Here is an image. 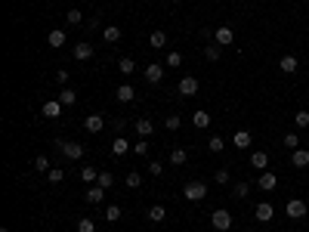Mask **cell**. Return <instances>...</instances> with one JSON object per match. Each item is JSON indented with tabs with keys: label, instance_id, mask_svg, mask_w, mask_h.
Returning <instances> with one entry per match:
<instances>
[{
	"label": "cell",
	"instance_id": "cell-1",
	"mask_svg": "<svg viewBox=\"0 0 309 232\" xmlns=\"http://www.w3.org/2000/svg\"><path fill=\"white\" fill-rule=\"evenodd\" d=\"M56 149H59L62 158H68V161L83 158V146H81V143H74V139H56Z\"/></svg>",
	"mask_w": 309,
	"mask_h": 232
},
{
	"label": "cell",
	"instance_id": "cell-18",
	"mask_svg": "<svg viewBox=\"0 0 309 232\" xmlns=\"http://www.w3.org/2000/svg\"><path fill=\"white\" fill-rule=\"evenodd\" d=\"M130 149H133V146H130V143H127V139H124V136H114V139H112V155H114V158H121V155H127Z\"/></svg>",
	"mask_w": 309,
	"mask_h": 232
},
{
	"label": "cell",
	"instance_id": "cell-43",
	"mask_svg": "<svg viewBox=\"0 0 309 232\" xmlns=\"http://www.w3.org/2000/svg\"><path fill=\"white\" fill-rule=\"evenodd\" d=\"M213 180H216V186H229V180H232V177H229V170L223 167V170H216V177H213Z\"/></svg>",
	"mask_w": 309,
	"mask_h": 232
},
{
	"label": "cell",
	"instance_id": "cell-36",
	"mask_svg": "<svg viewBox=\"0 0 309 232\" xmlns=\"http://www.w3.org/2000/svg\"><path fill=\"white\" fill-rule=\"evenodd\" d=\"M96 186H102V189H112V186H114V177H112L108 170H102V173H99V180H96Z\"/></svg>",
	"mask_w": 309,
	"mask_h": 232
},
{
	"label": "cell",
	"instance_id": "cell-24",
	"mask_svg": "<svg viewBox=\"0 0 309 232\" xmlns=\"http://www.w3.org/2000/svg\"><path fill=\"white\" fill-rule=\"evenodd\" d=\"M186 161H189V152H186V149H173V152H170V164H173V167H182Z\"/></svg>",
	"mask_w": 309,
	"mask_h": 232
},
{
	"label": "cell",
	"instance_id": "cell-15",
	"mask_svg": "<svg viewBox=\"0 0 309 232\" xmlns=\"http://www.w3.org/2000/svg\"><path fill=\"white\" fill-rule=\"evenodd\" d=\"M74 59H81V62L93 59V44H87V40H81V44H74Z\"/></svg>",
	"mask_w": 309,
	"mask_h": 232
},
{
	"label": "cell",
	"instance_id": "cell-32",
	"mask_svg": "<svg viewBox=\"0 0 309 232\" xmlns=\"http://www.w3.org/2000/svg\"><path fill=\"white\" fill-rule=\"evenodd\" d=\"M81 180H83V183H90V186H93L96 180H99V170H96V167H81Z\"/></svg>",
	"mask_w": 309,
	"mask_h": 232
},
{
	"label": "cell",
	"instance_id": "cell-7",
	"mask_svg": "<svg viewBox=\"0 0 309 232\" xmlns=\"http://www.w3.org/2000/svg\"><path fill=\"white\" fill-rule=\"evenodd\" d=\"M272 217H275V208H272L269 201H260V204L254 208V220H257V223H269Z\"/></svg>",
	"mask_w": 309,
	"mask_h": 232
},
{
	"label": "cell",
	"instance_id": "cell-33",
	"mask_svg": "<svg viewBox=\"0 0 309 232\" xmlns=\"http://www.w3.org/2000/svg\"><path fill=\"white\" fill-rule=\"evenodd\" d=\"M47 180H49L53 186H59L62 180H65V170H62V167H49V170H47Z\"/></svg>",
	"mask_w": 309,
	"mask_h": 232
},
{
	"label": "cell",
	"instance_id": "cell-41",
	"mask_svg": "<svg viewBox=\"0 0 309 232\" xmlns=\"http://www.w3.org/2000/svg\"><path fill=\"white\" fill-rule=\"evenodd\" d=\"M281 143H285L291 152H294V149H300V136H297V133H285V139H281Z\"/></svg>",
	"mask_w": 309,
	"mask_h": 232
},
{
	"label": "cell",
	"instance_id": "cell-44",
	"mask_svg": "<svg viewBox=\"0 0 309 232\" xmlns=\"http://www.w3.org/2000/svg\"><path fill=\"white\" fill-rule=\"evenodd\" d=\"M148 173H152V177H161V173H164V164H161V161H148Z\"/></svg>",
	"mask_w": 309,
	"mask_h": 232
},
{
	"label": "cell",
	"instance_id": "cell-29",
	"mask_svg": "<svg viewBox=\"0 0 309 232\" xmlns=\"http://www.w3.org/2000/svg\"><path fill=\"white\" fill-rule=\"evenodd\" d=\"M220 56H223V47H220V44H207V47H204V59L216 62V59H220Z\"/></svg>",
	"mask_w": 309,
	"mask_h": 232
},
{
	"label": "cell",
	"instance_id": "cell-21",
	"mask_svg": "<svg viewBox=\"0 0 309 232\" xmlns=\"http://www.w3.org/2000/svg\"><path fill=\"white\" fill-rule=\"evenodd\" d=\"M146 217L152 220V223H164V220H167V208H164V204H152Z\"/></svg>",
	"mask_w": 309,
	"mask_h": 232
},
{
	"label": "cell",
	"instance_id": "cell-14",
	"mask_svg": "<svg viewBox=\"0 0 309 232\" xmlns=\"http://www.w3.org/2000/svg\"><path fill=\"white\" fill-rule=\"evenodd\" d=\"M257 186H260L263 192H272V189L278 186V177H275V173H269V170H263V173H260V180H257Z\"/></svg>",
	"mask_w": 309,
	"mask_h": 232
},
{
	"label": "cell",
	"instance_id": "cell-20",
	"mask_svg": "<svg viewBox=\"0 0 309 232\" xmlns=\"http://www.w3.org/2000/svg\"><path fill=\"white\" fill-rule=\"evenodd\" d=\"M114 96H118V102H133V99H136V90H133L130 84H121L118 90H114Z\"/></svg>",
	"mask_w": 309,
	"mask_h": 232
},
{
	"label": "cell",
	"instance_id": "cell-46",
	"mask_svg": "<svg viewBox=\"0 0 309 232\" xmlns=\"http://www.w3.org/2000/svg\"><path fill=\"white\" fill-rule=\"evenodd\" d=\"M179 124H182L179 115H170V118H167V130H179Z\"/></svg>",
	"mask_w": 309,
	"mask_h": 232
},
{
	"label": "cell",
	"instance_id": "cell-23",
	"mask_svg": "<svg viewBox=\"0 0 309 232\" xmlns=\"http://www.w3.org/2000/svg\"><path fill=\"white\" fill-rule=\"evenodd\" d=\"M148 47H152V50H164L167 47V34H164V31H152V34H148Z\"/></svg>",
	"mask_w": 309,
	"mask_h": 232
},
{
	"label": "cell",
	"instance_id": "cell-17",
	"mask_svg": "<svg viewBox=\"0 0 309 232\" xmlns=\"http://www.w3.org/2000/svg\"><path fill=\"white\" fill-rule=\"evenodd\" d=\"M278 68L285 71V74H294V71L300 68V59H297V56H291V53H288V56H281V59H278Z\"/></svg>",
	"mask_w": 309,
	"mask_h": 232
},
{
	"label": "cell",
	"instance_id": "cell-35",
	"mask_svg": "<svg viewBox=\"0 0 309 232\" xmlns=\"http://www.w3.org/2000/svg\"><path fill=\"white\" fill-rule=\"evenodd\" d=\"M232 195H235L238 201H241V198H247L250 195V183H235V186H232Z\"/></svg>",
	"mask_w": 309,
	"mask_h": 232
},
{
	"label": "cell",
	"instance_id": "cell-30",
	"mask_svg": "<svg viewBox=\"0 0 309 232\" xmlns=\"http://www.w3.org/2000/svg\"><path fill=\"white\" fill-rule=\"evenodd\" d=\"M124 183H127L130 189H139V186H143V173H139V170H130L127 177H124Z\"/></svg>",
	"mask_w": 309,
	"mask_h": 232
},
{
	"label": "cell",
	"instance_id": "cell-16",
	"mask_svg": "<svg viewBox=\"0 0 309 232\" xmlns=\"http://www.w3.org/2000/svg\"><path fill=\"white\" fill-rule=\"evenodd\" d=\"M65 40H68V37H65V31H62V28H53V31L47 34V44L53 47V50H62V47H65Z\"/></svg>",
	"mask_w": 309,
	"mask_h": 232
},
{
	"label": "cell",
	"instance_id": "cell-34",
	"mask_svg": "<svg viewBox=\"0 0 309 232\" xmlns=\"http://www.w3.org/2000/svg\"><path fill=\"white\" fill-rule=\"evenodd\" d=\"M121 217H124V214H121L118 204H108V208H105V220H108V223H118Z\"/></svg>",
	"mask_w": 309,
	"mask_h": 232
},
{
	"label": "cell",
	"instance_id": "cell-12",
	"mask_svg": "<svg viewBox=\"0 0 309 232\" xmlns=\"http://www.w3.org/2000/svg\"><path fill=\"white\" fill-rule=\"evenodd\" d=\"M161 78H164V65L161 62L146 65V81H148V84H161Z\"/></svg>",
	"mask_w": 309,
	"mask_h": 232
},
{
	"label": "cell",
	"instance_id": "cell-10",
	"mask_svg": "<svg viewBox=\"0 0 309 232\" xmlns=\"http://www.w3.org/2000/svg\"><path fill=\"white\" fill-rule=\"evenodd\" d=\"M250 143H254L250 130H235V136H232V146H235L238 152H244V149H250Z\"/></svg>",
	"mask_w": 309,
	"mask_h": 232
},
{
	"label": "cell",
	"instance_id": "cell-31",
	"mask_svg": "<svg viewBox=\"0 0 309 232\" xmlns=\"http://www.w3.org/2000/svg\"><path fill=\"white\" fill-rule=\"evenodd\" d=\"M118 71L121 74H133V71H136V62H133L130 56H124V59H118Z\"/></svg>",
	"mask_w": 309,
	"mask_h": 232
},
{
	"label": "cell",
	"instance_id": "cell-39",
	"mask_svg": "<svg viewBox=\"0 0 309 232\" xmlns=\"http://www.w3.org/2000/svg\"><path fill=\"white\" fill-rule=\"evenodd\" d=\"M49 167H53V164H49V158H47V155H37V158H34V170H40V173H44V170H49Z\"/></svg>",
	"mask_w": 309,
	"mask_h": 232
},
{
	"label": "cell",
	"instance_id": "cell-22",
	"mask_svg": "<svg viewBox=\"0 0 309 232\" xmlns=\"http://www.w3.org/2000/svg\"><path fill=\"white\" fill-rule=\"evenodd\" d=\"M59 115H62V102H59V99L44 102V118H59Z\"/></svg>",
	"mask_w": 309,
	"mask_h": 232
},
{
	"label": "cell",
	"instance_id": "cell-3",
	"mask_svg": "<svg viewBox=\"0 0 309 232\" xmlns=\"http://www.w3.org/2000/svg\"><path fill=\"white\" fill-rule=\"evenodd\" d=\"M211 226H213L216 232H229V229H232V214H229L226 208L213 211V214H211Z\"/></svg>",
	"mask_w": 309,
	"mask_h": 232
},
{
	"label": "cell",
	"instance_id": "cell-40",
	"mask_svg": "<svg viewBox=\"0 0 309 232\" xmlns=\"http://www.w3.org/2000/svg\"><path fill=\"white\" fill-rule=\"evenodd\" d=\"M294 124H297V127H309V112L300 109V112L294 115Z\"/></svg>",
	"mask_w": 309,
	"mask_h": 232
},
{
	"label": "cell",
	"instance_id": "cell-11",
	"mask_svg": "<svg viewBox=\"0 0 309 232\" xmlns=\"http://www.w3.org/2000/svg\"><path fill=\"white\" fill-rule=\"evenodd\" d=\"M102 127H105L102 115H87V118H83V130H87V133H99Z\"/></svg>",
	"mask_w": 309,
	"mask_h": 232
},
{
	"label": "cell",
	"instance_id": "cell-19",
	"mask_svg": "<svg viewBox=\"0 0 309 232\" xmlns=\"http://www.w3.org/2000/svg\"><path fill=\"white\" fill-rule=\"evenodd\" d=\"M309 164V152L306 149H294L291 152V167H306Z\"/></svg>",
	"mask_w": 309,
	"mask_h": 232
},
{
	"label": "cell",
	"instance_id": "cell-13",
	"mask_svg": "<svg viewBox=\"0 0 309 232\" xmlns=\"http://www.w3.org/2000/svg\"><path fill=\"white\" fill-rule=\"evenodd\" d=\"M250 167H257V170H266V167H269V152H263V149L250 152Z\"/></svg>",
	"mask_w": 309,
	"mask_h": 232
},
{
	"label": "cell",
	"instance_id": "cell-27",
	"mask_svg": "<svg viewBox=\"0 0 309 232\" xmlns=\"http://www.w3.org/2000/svg\"><path fill=\"white\" fill-rule=\"evenodd\" d=\"M102 37H105V44H118V40H121V28H118V25H108V28L102 31Z\"/></svg>",
	"mask_w": 309,
	"mask_h": 232
},
{
	"label": "cell",
	"instance_id": "cell-9",
	"mask_svg": "<svg viewBox=\"0 0 309 232\" xmlns=\"http://www.w3.org/2000/svg\"><path fill=\"white\" fill-rule=\"evenodd\" d=\"M133 127H136L139 139H148V136L155 133V124H152V118H136V121H133Z\"/></svg>",
	"mask_w": 309,
	"mask_h": 232
},
{
	"label": "cell",
	"instance_id": "cell-48",
	"mask_svg": "<svg viewBox=\"0 0 309 232\" xmlns=\"http://www.w3.org/2000/svg\"><path fill=\"white\" fill-rule=\"evenodd\" d=\"M0 232H10V229H6V226H3V229H0Z\"/></svg>",
	"mask_w": 309,
	"mask_h": 232
},
{
	"label": "cell",
	"instance_id": "cell-25",
	"mask_svg": "<svg viewBox=\"0 0 309 232\" xmlns=\"http://www.w3.org/2000/svg\"><path fill=\"white\" fill-rule=\"evenodd\" d=\"M192 124H195V127H207V124H211V115H207L204 109H198V112H192Z\"/></svg>",
	"mask_w": 309,
	"mask_h": 232
},
{
	"label": "cell",
	"instance_id": "cell-8",
	"mask_svg": "<svg viewBox=\"0 0 309 232\" xmlns=\"http://www.w3.org/2000/svg\"><path fill=\"white\" fill-rule=\"evenodd\" d=\"M105 192H108V189H102V186H90L87 192H83V201H87V204H102Z\"/></svg>",
	"mask_w": 309,
	"mask_h": 232
},
{
	"label": "cell",
	"instance_id": "cell-5",
	"mask_svg": "<svg viewBox=\"0 0 309 232\" xmlns=\"http://www.w3.org/2000/svg\"><path fill=\"white\" fill-rule=\"evenodd\" d=\"M198 78H192V74H186V78H179V96H198Z\"/></svg>",
	"mask_w": 309,
	"mask_h": 232
},
{
	"label": "cell",
	"instance_id": "cell-45",
	"mask_svg": "<svg viewBox=\"0 0 309 232\" xmlns=\"http://www.w3.org/2000/svg\"><path fill=\"white\" fill-rule=\"evenodd\" d=\"M83 22V13L81 10H68V25H81Z\"/></svg>",
	"mask_w": 309,
	"mask_h": 232
},
{
	"label": "cell",
	"instance_id": "cell-4",
	"mask_svg": "<svg viewBox=\"0 0 309 232\" xmlns=\"http://www.w3.org/2000/svg\"><path fill=\"white\" fill-rule=\"evenodd\" d=\"M306 211H309V208H306L303 198H291V201L285 204V214H288L291 220H303V217H306Z\"/></svg>",
	"mask_w": 309,
	"mask_h": 232
},
{
	"label": "cell",
	"instance_id": "cell-6",
	"mask_svg": "<svg viewBox=\"0 0 309 232\" xmlns=\"http://www.w3.org/2000/svg\"><path fill=\"white\" fill-rule=\"evenodd\" d=\"M213 44H220V47H232V44H235V31H232L229 25H220V28H216V34H213Z\"/></svg>",
	"mask_w": 309,
	"mask_h": 232
},
{
	"label": "cell",
	"instance_id": "cell-37",
	"mask_svg": "<svg viewBox=\"0 0 309 232\" xmlns=\"http://www.w3.org/2000/svg\"><path fill=\"white\" fill-rule=\"evenodd\" d=\"M179 65H182V56L177 50H170V53H167V68H179Z\"/></svg>",
	"mask_w": 309,
	"mask_h": 232
},
{
	"label": "cell",
	"instance_id": "cell-28",
	"mask_svg": "<svg viewBox=\"0 0 309 232\" xmlns=\"http://www.w3.org/2000/svg\"><path fill=\"white\" fill-rule=\"evenodd\" d=\"M207 149H211L213 155H220L223 149H226V139H223L220 133H216V136H211V139H207Z\"/></svg>",
	"mask_w": 309,
	"mask_h": 232
},
{
	"label": "cell",
	"instance_id": "cell-38",
	"mask_svg": "<svg viewBox=\"0 0 309 232\" xmlns=\"http://www.w3.org/2000/svg\"><path fill=\"white\" fill-rule=\"evenodd\" d=\"M78 232H96V223L90 220V217H81L78 220Z\"/></svg>",
	"mask_w": 309,
	"mask_h": 232
},
{
	"label": "cell",
	"instance_id": "cell-49",
	"mask_svg": "<svg viewBox=\"0 0 309 232\" xmlns=\"http://www.w3.org/2000/svg\"><path fill=\"white\" fill-rule=\"evenodd\" d=\"M173 3H182V0H173Z\"/></svg>",
	"mask_w": 309,
	"mask_h": 232
},
{
	"label": "cell",
	"instance_id": "cell-42",
	"mask_svg": "<svg viewBox=\"0 0 309 232\" xmlns=\"http://www.w3.org/2000/svg\"><path fill=\"white\" fill-rule=\"evenodd\" d=\"M130 152L143 158V155H148V143H146V139H139V143H133V149H130Z\"/></svg>",
	"mask_w": 309,
	"mask_h": 232
},
{
	"label": "cell",
	"instance_id": "cell-47",
	"mask_svg": "<svg viewBox=\"0 0 309 232\" xmlns=\"http://www.w3.org/2000/svg\"><path fill=\"white\" fill-rule=\"evenodd\" d=\"M56 81H59V84H68V71L59 68V71H56Z\"/></svg>",
	"mask_w": 309,
	"mask_h": 232
},
{
	"label": "cell",
	"instance_id": "cell-2",
	"mask_svg": "<svg viewBox=\"0 0 309 232\" xmlns=\"http://www.w3.org/2000/svg\"><path fill=\"white\" fill-rule=\"evenodd\" d=\"M182 198H186V201H204L207 186L201 183V180H192V183H186V189H182Z\"/></svg>",
	"mask_w": 309,
	"mask_h": 232
},
{
	"label": "cell",
	"instance_id": "cell-26",
	"mask_svg": "<svg viewBox=\"0 0 309 232\" xmlns=\"http://www.w3.org/2000/svg\"><path fill=\"white\" fill-rule=\"evenodd\" d=\"M59 102H62V105H74V102H78V93H74L71 87H62V90H59Z\"/></svg>",
	"mask_w": 309,
	"mask_h": 232
}]
</instances>
